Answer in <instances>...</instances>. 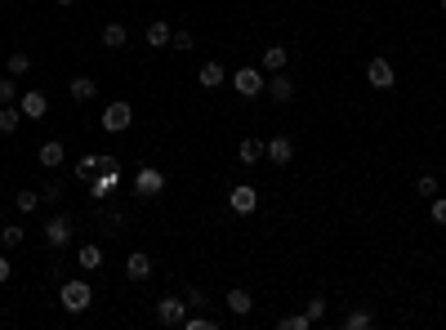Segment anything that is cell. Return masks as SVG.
Here are the masks:
<instances>
[{
	"label": "cell",
	"mask_w": 446,
	"mask_h": 330,
	"mask_svg": "<svg viewBox=\"0 0 446 330\" xmlns=\"http://www.w3.org/2000/svg\"><path fill=\"white\" fill-rule=\"evenodd\" d=\"M99 125L108 130V134H125V130L134 125V107H130L125 99L108 103V107H103V116H99Z\"/></svg>",
	"instance_id": "1"
},
{
	"label": "cell",
	"mask_w": 446,
	"mask_h": 330,
	"mask_svg": "<svg viewBox=\"0 0 446 330\" xmlns=\"http://www.w3.org/2000/svg\"><path fill=\"white\" fill-rule=\"evenodd\" d=\"M59 304L68 308V313H85V308L94 304V290H90V281H63V290H59Z\"/></svg>",
	"instance_id": "2"
},
{
	"label": "cell",
	"mask_w": 446,
	"mask_h": 330,
	"mask_svg": "<svg viewBox=\"0 0 446 330\" xmlns=\"http://www.w3.org/2000/svg\"><path fill=\"white\" fill-rule=\"evenodd\" d=\"M63 156H68V152H63V143H59V138H50V143H41L36 161H41L45 169H59V165H63Z\"/></svg>",
	"instance_id": "15"
},
{
	"label": "cell",
	"mask_w": 446,
	"mask_h": 330,
	"mask_svg": "<svg viewBox=\"0 0 446 330\" xmlns=\"http://www.w3.org/2000/svg\"><path fill=\"white\" fill-rule=\"evenodd\" d=\"M68 94H72L76 103H90L94 94H99V85H94L90 76H72V85H68Z\"/></svg>",
	"instance_id": "19"
},
{
	"label": "cell",
	"mask_w": 446,
	"mask_h": 330,
	"mask_svg": "<svg viewBox=\"0 0 446 330\" xmlns=\"http://www.w3.org/2000/svg\"><path fill=\"white\" fill-rule=\"evenodd\" d=\"M103 165V156H81V165H76V183H90V174Z\"/></svg>",
	"instance_id": "27"
},
{
	"label": "cell",
	"mask_w": 446,
	"mask_h": 330,
	"mask_svg": "<svg viewBox=\"0 0 446 330\" xmlns=\"http://www.w3.org/2000/svg\"><path fill=\"white\" fill-rule=\"evenodd\" d=\"M196 81H201L205 90H219V85H223V63H205V68H201V76H196Z\"/></svg>",
	"instance_id": "23"
},
{
	"label": "cell",
	"mask_w": 446,
	"mask_h": 330,
	"mask_svg": "<svg viewBox=\"0 0 446 330\" xmlns=\"http://www.w3.org/2000/svg\"><path fill=\"white\" fill-rule=\"evenodd\" d=\"M9 272H14V263H9L5 254H0V286H5V281H9Z\"/></svg>",
	"instance_id": "39"
},
{
	"label": "cell",
	"mask_w": 446,
	"mask_h": 330,
	"mask_svg": "<svg viewBox=\"0 0 446 330\" xmlns=\"http://www.w3.org/2000/svg\"><path fill=\"white\" fill-rule=\"evenodd\" d=\"M227 205H232L236 214H254V205H259V187L236 183V187H232V196H227Z\"/></svg>",
	"instance_id": "9"
},
{
	"label": "cell",
	"mask_w": 446,
	"mask_h": 330,
	"mask_svg": "<svg viewBox=\"0 0 446 330\" xmlns=\"http://www.w3.org/2000/svg\"><path fill=\"white\" fill-rule=\"evenodd\" d=\"M103 268V250L99 246H81V272H99Z\"/></svg>",
	"instance_id": "24"
},
{
	"label": "cell",
	"mask_w": 446,
	"mask_h": 330,
	"mask_svg": "<svg viewBox=\"0 0 446 330\" xmlns=\"http://www.w3.org/2000/svg\"><path fill=\"white\" fill-rule=\"evenodd\" d=\"M18 107H23V116H27V121H41L45 112H50V99H45L41 90H27V94H23V103H18Z\"/></svg>",
	"instance_id": "12"
},
{
	"label": "cell",
	"mask_w": 446,
	"mask_h": 330,
	"mask_svg": "<svg viewBox=\"0 0 446 330\" xmlns=\"http://www.w3.org/2000/svg\"><path fill=\"white\" fill-rule=\"evenodd\" d=\"M27 72H32V59H27V54L23 50H14V54H9V76H27Z\"/></svg>",
	"instance_id": "25"
},
{
	"label": "cell",
	"mask_w": 446,
	"mask_h": 330,
	"mask_svg": "<svg viewBox=\"0 0 446 330\" xmlns=\"http://www.w3.org/2000/svg\"><path fill=\"white\" fill-rule=\"evenodd\" d=\"M201 304H205V290L192 286V290H187V308H201Z\"/></svg>",
	"instance_id": "38"
},
{
	"label": "cell",
	"mask_w": 446,
	"mask_h": 330,
	"mask_svg": "<svg viewBox=\"0 0 446 330\" xmlns=\"http://www.w3.org/2000/svg\"><path fill=\"white\" fill-rule=\"evenodd\" d=\"M268 94H272V103H290L295 99V81H290L286 72H272L268 76Z\"/></svg>",
	"instance_id": "13"
},
{
	"label": "cell",
	"mask_w": 446,
	"mask_h": 330,
	"mask_svg": "<svg viewBox=\"0 0 446 330\" xmlns=\"http://www.w3.org/2000/svg\"><path fill=\"white\" fill-rule=\"evenodd\" d=\"M156 322L161 326H183L187 322V299H156Z\"/></svg>",
	"instance_id": "4"
},
{
	"label": "cell",
	"mask_w": 446,
	"mask_h": 330,
	"mask_svg": "<svg viewBox=\"0 0 446 330\" xmlns=\"http://www.w3.org/2000/svg\"><path fill=\"white\" fill-rule=\"evenodd\" d=\"M116 183H121V165H108V169H103V178H94V183H90L94 187L90 196H94V201H103V196H108Z\"/></svg>",
	"instance_id": "14"
},
{
	"label": "cell",
	"mask_w": 446,
	"mask_h": 330,
	"mask_svg": "<svg viewBox=\"0 0 446 330\" xmlns=\"http://www.w3.org/2000/svg\"><path fill=\"white\" fill-rule=\"evenodd\" d=\"M23 107H14V103H5V107H0V134H14L18 125H23Z\"/></svg>",
	"instance_id": "18"
},
{
	"label": "cell",
	"mask_w": 446,
	"mask_h": 330,
	"mask_svg": "<svg viewBox=\"0 0 446 330\" xmlns=\"http://www.w3.org/2000/svg\"><path fill=\"white\" fill-rule=\"evenodd\" d=\"M429 214H433V223H442V228H446V196H433V201H429Z\"/></svg>",
	"instance_id": "30"
},
{
	"label": "cell",
	"mask_w": 446,
	"mask_h": 330,
	"mask_svg": "<svg viewBox=\"0 0 446 330\" xmlns=\"http://www.w3.org/2000/svg\"><path fill=\"white\" fill-rule=\"evenodd\" d=\"M281 326H286V330H308L312 317H308V313H295V317H281Z\"/></svg>",
	"instance_id": "32"
},
{
	"label": "cell",
	"mask_w": 446,
	"mask_h": 330,
	"mask_svg": "<svg viewBox=\"0 0 446 330\" xmlns=\"http://www.w3.org/2000/svg\"><path fill=\"white\" fill-rule=\"evenodd\" d=\"M45 241H50L54 250H63L72 241V219H68V214H54V219L45 223Z\"/></svg>",
	"instance_id": "8"
},
{
	"label": "cell",
	"mask_w": 446,
	"mask_h": 330,
	"mask_svg": "<svg viewBox=\"0 0 446 330\" xmlns=\"http://www.w3.org/2000/svg\"><path fill=\"white\" fill-rule=\"evenodd\" d=\"M18 241H23V228H14V223H9V228H0V246H18Z\"/></svg>",
	"instance_id": "31"
},
{
	"label": "cell",
	"mask_w": 446,
	"mask_h": 330,
	"mask_svg": "<svg viewBox=\"0 0 446 330\" xmlns=\"http://www.w3.org/2000/svg\"><path fill=\"white\" fill-rule=\"evenodd\" d=\"M170 45H174V50H192V32H174Z\"/></svg>",
	"instance_id": "35"
},
{
	"label": "cell",
	"mask_w": 446,
	"mask_h": 330,
	"mask_svg": "<svg viewBox=\"0 0 446 330\" xmlns=\"http://www.w3.org/2000/svg\"><path fill=\"white\" fill-rule=\"evenodd\" d=\"M183 326H187V330H210L214 322H210V317H187V322H183Z\"/></svg>",
	"instance_id": "36"
},
{
	"label": "cell",
	"mask_w": 446,
	"mask_h": 330,
	"mask_svg": "<svg viewBox=\"0 0 446 330\" xmlns=\"http://www.w3.org/2000/svg\"><path fill=\"white\" fill-rule=\"evenodd\" d=\"M442 14H446V0H442Z\"/></svg>",
	"instance_id": "41"
},
{
	"label": "cell",
	"mask_w": 446,
	"mask_h": 330,
	"mask_svg": "<svg viewBox=\"0 0 446 330\" xmlns=\"http://www.w3.org/2000/svg\"><path fill=\"white\" fill-rule=\"evenodd\" d=\"M236 161H241V165H259V161H263V143H259V138H241V147H236Z\"/></svg>",
	"instance_id": "17"
},
{
	"label": "cell",
	"mask_w": 446,
	"mask_h": 330,
	"mask_svg": "<svg viewBox=\"0 0 446 330\" xmlns=\"http://www.w3.org/2000/svg\"><path fill=\"white\" fill-rule=\"evenodd\" d=\"M263 161H272V165H290V161H295V143H290L286 134L268 138V143H263Z\"/></svg>",
	"instance_id": "6"
},
{
	"label": "cell",
	"mask_w": 446,
	"mask_h": 330,
	"mask_svg": "<svg viewBox=\"0 0 446 330\" xmlns=\"http://www.w3.org/2000/svg\"><path fill=\"white\" fill-rule=\"evenodd\" d=\"M14 94H18L14 76H5V81H0V107H5V103H14Z\"/></svg>",
	"instance_id": "33"
},
{
	"label": "cell",
	"mask_w": 446,
	"mask_h": 330,
	"mask_svg": "<svg viewBox=\"0 0 446 330\" xmlns=\"http://www.w3.org/2000/svg\"><path fill=\"white\" fill-rule=\"evenodd\" d=\"M14 205H18V210H23V214H32L36 205H41V192H32V187H23V192H14Z\"/></svg>",
	"instance_id": "26"
},
{
	"label": "cell",
	"mask_w": 446,
	"mask_h": 330,
	"mask_svg": "<svg viewBox=\"0 0 446 330\" xmlns=\"http://www.w3.org/2000/svg\"><path fill=\"white\" fill-rule=\"evenodd\" d=\"M223 304H227V313H232V317H250L254 313V295H250V290H241V286L227 290Z\"/></svg>",
	"instance_id": "10"
},
{
	"label": "cell",
	"mask_w": 446,
	"mask_h": 330,
	"mask_svg": "<svg viewBox=\"0 0 446 330\" xmlns=\"http://www.w3.org/2000/svg\"><path fill=\"white\" fill-rule=\"evenodd\" d=\"M134 192L139 196H161V192H165V174H161V169H152V165H143L134 174Z\"/></svg>",
	"instance_id": "5"
},
{
	"label": "cell",
	"mask_w": 446,
	"mask_h": 330,
	"mask_svg": "<svg viewBox=\"0 0 446 330\" xmlns=\"http://www.w3.org/2000/svg\"><path fill=\"white\" fill-rule=\"evenodd\" d=\"M125 41H130V32L121 23H108V27H103V45H108V50H125Z\"/></svg>",
	"instance_id": "21"
},
{
	"label": "cell",
	"mask_w": 446,
	"mask_h": 330,
	"mask_svg": "<svg viewBox=\"0 0 446 330\" xmlns=\"http://www.w3.org/2000/svg\"><path fill=\"white\" fill-rule=\"evenodd\" d=\"M344 326L348 330H371L375 326V313H371V308H353V313L344 317Z\"/></svg>",
	"instance_id": "22"
},
{
	"label": "cell",
	"mask_w": 446,
	"mask_h": 330,
	"mask_svg": "<svg viewBox=\"0 0 446 330\" xmlns=\"http://www.w3.org/2000/svg\"><path fill=\"white\" fill-rule=\"evenodd\" d=\"M170 23H148V50H165L170 45Z\"/></svg>",
	"instance_id": "20"
},
{
	"label": "cell",
	"mask_w": 446,
	"mask_h": 330,
	"mask_svg": "<svg viewBox=\"0 0 446 330\" xmlns=\"http://www.w3.org/2000/svg\"><path fill=\"white\" fill-rule=\"evenodd\" d=\"M232 90L241 94V99H259V94L268 90V81H263L259 68H236L232 72Z\"/></svg>",
	"instance_id": "3"
},
{
	"label": "cell",
	"mask_w": 446,
	"mask_h": 330,
	"mask_svg": "<svg viewBox=\"0 0 446 330\" xmlns=\"http://www.w3.org/2000/svg\"><path fill=\"white\" fill-rule=\"evenodd\" d=\"M415 192H420L424 201H433V196H438V178H433V174H424L420 183H415Z\"/></svg>",
	"instance_id": "28"
},
{
	"label": "cell",
	"mask_w": 446,
	"mask_h": 330,
	"mask_svg": "<svg viewBox=\"0 0 446 330\" xmlns=\"http://www.w3.org/2000/svg\"><path fill=\"white\" fill-rule=\"evenodd\" d=\"M59 5H76V0H59Z\"/></svg>",
	"instance_id": "40"
},
{
	"label": "cell",
	"mask_w": 446,
	"mask_h": 330,
	"mask_svg": "<svg viewBox=\"0 0 446 330\" xmlns=\"http://www.w3.org/2000/svg\"><path fill=\"white\" fill-rule=\"evenodd\" d=\"M366 85H371V90H393V63L388 59H371L366 63Z\"/></svg>",
	"instance_id": "7"
},
{
	"label": "cell",
	"mask_w": 446,
	"mask_h": 330,
	"mask_svg": "<svg viewBox=\"0 0 446 330\" xmlns=\"http://www.w3.org/2000/svg\"><path fill=\"white\" fill-rule=\"evenodd\" d=\"M286 63H290L286 45H268V50H263V72H286Z\"/></svg>",
	"instance_id": "16"
},
{
	"label": "cell",
	"mask_w": 446,
	"mask_h": 330,
	"mask_svg": "<svg viewBox=\"0 0 446 330\" xmlns=\"http://www.w3.org/2000/svg\"><path fill=\"white\" fill-rule=\"evenodd\" d=\"M99 223H103L108 232H116L121 223H125V214H121V210H116V214H112V210H99Z\"/></svg>",
	"instance_id": "29"
},
{
	"label": "cell",
	"mask_w": 446,
	"mask_h": 330,
	"mask_svg": "<svg viewBox=\"0 0 446 330\" xmlns=\"http://www.w3.org/2000/svg\"><path fill=\"white\" fill-rule=\"evenodd\" d=\"M125 277H130V281H148V277H152V254H148V250H134V254L125 259Z\"/></svg>",
	"instance_id": "11"
},
{
	"label": "cell",
	"mask_w": 446,
	"mask_h": 330,
	"mask_svg": "<svg viewBox=\"0 0 446 330\" xmlns=\"http://www.w3.org/2000/svg\"><path fill=\"white\" fill-rule=\"evenodd\" d=\"M303 313H308L312 322H321V317H326V299H308V308H303Z\"/></svg>",
	"instance_id": "34"
},
{
	"label": "cell",
	"mask_w": 446,
	"mask_h": 330,
	"mask_svg": "<svg viewBox=\"0 0 446 330\" xmlns=\"http://www.w3.org/2000/svg\"><path fill=\"white\" fill-rule=\"evenodd\" d=\"M41 196H45V201H59L63 187H59V183H45V187H41Z\"/></svg>",
	"instance_id": "37"
}]
</instances>
